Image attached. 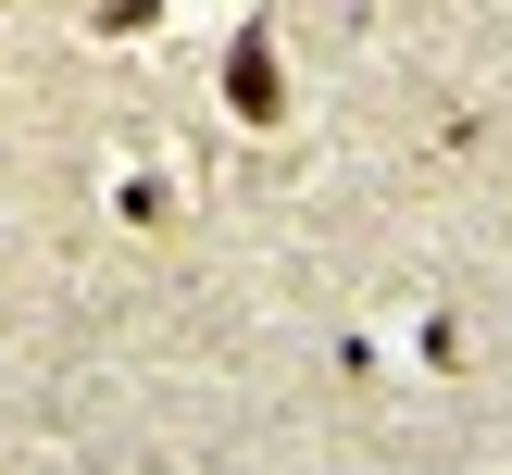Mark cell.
<instances>
[{
	"label": "cell",
	"mask_w": 512,
	"mask_h": 475,
	"mask_svg": "<svg viewBox=\"0 0 512 475\" xmlns=\"http://www.w3.org/2000/svg\"><path fill=\"white\" fill-rule=\"evenodd\" d=\"M225 100H238L250 125L288 113V75H275V38H263V25H238V50H225Z\"/></svg>",
	"instance_id": "cell-1"
}]
</instances>
